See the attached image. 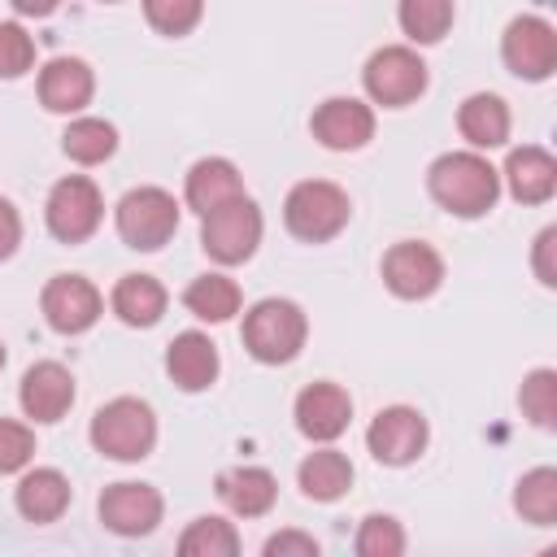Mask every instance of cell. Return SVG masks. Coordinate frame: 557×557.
<instances>
[{
    "label": "cell",
    "mask_w": 557,
    "mask_h": 557,
    "mask_svg": "<svg viewBox=\"0 0 557 557\" xmlns=\"http://www.w3.org/2000/svg\"><path fill=\"white\" fill-rule=\"evenodd\" d=\"M400 548H405V531H400L396 518L374 513V518L361 522V531H357V553L361 557H396Z\"/></svg>",
    "instance_id": "obj_33"
},
{
    "label": "cell",
    "mask_w": 557,
    "mask_h": 557,
    "mask_svg": "<svg viewBox=\"0 0 557 557\" xmlns=\"http://www.w3.org/2000/svg\"><path fill=\"white\" fill-rule=\"evenodd\" d=\"M305 331H309V326H305L300 305L278 300V296L257 300V305L248 309V318H244V344H248V352H252L257 361H265V366L292 361V357L300 352V344H305Z\"/></svg>",
    "instance_id": "obj_3"
},
{
    "label": "cell",
    "mask_w": 557,
    "mask_h": 557,
    "mask_svg": "<svg viewBox=\"0 0 557 557\" xmlns=\"http://www.w3.org/2000/svg\"><path fill=\"white\" fill-rule=\"evenodd\" d=\"M235 196H244V183H239V170H235L226 157H205V161H196V165L187 170V205H191L200 218H205L209 209L235 200Z\"/></svg>",
    "instance_id": "obj_19"
},
{
    "label": "cell",
    "mask_w": 557,
    "mask_h": 557,
    "mask_svg": "<svg viewBox=\"0 0 557 557\" xmlns=\"http://www.w3.org/2000/svg\"><path fill=\"white\" fill-rule=\"evenodd\" d=\"M313 135L335 152H352L374 135V113L352 96H331L313 113Z\"/></svg>",
    "instance_id": "obj_14"
},
{
    "label": "cell",
    "mask_w": 557,
    "mask_h": 557,
    "mask_svg": "<svg viewBox=\"0 0 557 557\" xmlns=\"http://www.w3.org/2000/svg\"><path fill=\"white\" fill-rule=\"evenodd\" d=\"M348 418H352V400L335 383H309L296 396V426L309 440H335V435H344Z\"/></svg>",
    "instance_id": "obj_15"
},
{
    "label": "cell",
    "mask_w": 557,
    "mask_h": 557,
    "mask_svg": "<svg viewBox=\"0 0 557 557\" xmlns=\"http://www.w3.org/2000/svg\"><path fill=\"white\" fill-rule=\"evenodd\" d=\"M505 178L522 205H540L557 191V161L544 148H513L505 161Z\"/></svg>",
    "instance_id": "obj_20"
},
{
    "label": "cell",
    "mask_w": 557,
    "mask_h": 557,
    "mask_svg": "<svg viewBox=\"0 0 557 557\" xmlns=\"http://www.w3.org/2000/svg\"><path fill=\"white\" fill-rule=\"evenodd\" d=\"M44 213H48V231H52L57 239L78 244V239H87V235L100 226L104 200H100V191H96L91 178L70 174V178H61V183L48 191V209H44Z\"/></svg>",
    "instance_id": "obj_8"
},
{
    "label": "cell",
    "mask_w": 557,
    "mask_h": 557,
    "mask_svg": "<svg viewBox=\"0 0 557 557\" xmlns=\"http://www.w3.org/2000/svg\"><path fill=\"white\" fill-rule=\"evenodd\" d=\"M383 283L400 300H422L444 283V261L431 244H418V239L392 244L387 257H383Z\"/></svg>",
    "instance_id": "obj_10"
},
{
    "label": "cell",
    "mask_w": 557,
    "mask_h": 557,
    "mask_svg": "<svg viewBox=\"0 0 557 557\" xmlns=\"http://www.w3.org/2000/svg\"><path fill=\"white\" fill-rule=\"evenodd\" d=\"M74 405V379L57 361H39L22 374V409L35 422H57Z\"/></svg>",
    "instance_id": "obj_16"
},
{
    "label": "cell",
    "mask_w": 557,
    "mask_h": 557,
    "mask_svg": "<svg viewBox=\"0 0 557 557\" xmlns=\"http://www.w3.org/2000/svg\"><path fill=\"white\" fill-rule=\"evenodd\" d=\"M218 492H222V500H226L239 518H261V513L274 505V496H278L274 474L261 470V466H235V470H226V474L218 479Z\"/></svg>",
    "instance_id": "obj_22"
},
{
    "label": "cell",
    "mask_w": 557,
    "mask_h": 557,
    "mask_svg": "<svg viewBox=\"0 0 557 557\" xmlns=\"http://www.w3.org/2000/svg\"><path fill=\"white\" fill-rule=\"evenodd\" d=\"M35 65V39L17 22H0V78H17Z\"/></svg>",
    "instance_id": "obj_34"
},
{
    "label": "cell",
    "mask_w": 557,
    "mask_h": 557,
    "mask_svg": "<svg viewBox=\"0 0 557 557\" xmlns=\"http://www.w3.org/2000/svg\"><path fill=\"white\" fill-rule=\"evenodd\" d=\"M44 318L61 335H78L100 318V292L83 274H57L44 287Z\"/></svg>",
    "instance_id": "obj_12"
},
{
    "label": "cell",
    "mask_w": 557,
    "mask_h": 557,
    "mask_svg": "<svg viewBox=\"0 0 557 557\" xmlns=\"http://www.w3.org/2000/svg\"><path fill=\"white\" fill-rule=\"evenodd\" d=\"M30 453H35V435H30L22 422L0 418V474L22 470V466L30 461Z\"/></svg>",
    "instance_id": "obj_35"
},
{
    "label": "cell",
    "mask_w": 557,
    "mask_h": 557,
    "mask_svg": "<svg viewBox=\"0 0 557 557\" xmlns=\"http://www.w3.org/2000/svg\"><path fill=\"white\" fill-rule=\"evenodd\" d=\"M0 366H4V344H0Z\"/></svg>",
    "instance_id": "obj_40"
},
{
    "label": "cell",
    "mask_w": 557,
    "mask_h": 557,
    "mask_svg": "<svg viewBox=\"0 0 557 557\" xmlns=\"http://www.w3.org/2000/svg\"><path fill=\"white\" fill-rule=\"evenodd\" d=\"M13 500L26 522H57L70 505V483L61 470H30V474H22Z\"/></svg>",
    "instance_id": "obj_21"
},
{
    "label": "cell",
    "mask_w": 557,
    "mask_h": 557,
    "mask_svg": "<svg viewBox=\"0 0 557 557\" xmlns=\"http://www.w3.org/2000/svg\"><path fill=\"white\" fill-rule=\"evenodd\" d=\"M500 57L518 78H548L557 65V35L544 17H513L500 39Z\"/></svg>",
    "instance_id": "obj_9"
},
{
    "label": "cell",
    "mask_w": 557,
    "mask_h": 557,
    "mask_svg": "<svg viewBox=\"0 0 557 557\" xmlns=\"http://www.w3.org/2000/svg\"><path fill=\"white\" fill-rule=\"evenodd\" d=\"M200 244L222 265L248 261L252 248L261 244V209L248 196H235V200L209 209L205 213V226H200Z\"/></svg>",
    "instance_id": "obj_5"
},
{
    "label": "cell",
    "mask_w": 557,
    "mask_h": 557,
    "mask_svg": "<svg viewBox=\"0 0 557 557\" xmlns=\"http://www.w3.org/2000/svg\"><path fill=\"white\" fill-rule=\"evenodd\" d=\"M283 553L313 557V553H318V540H313V535H300V531H278V535L265 540V557H283Z\"/></svg>",
    "instance_id": "obj_36"
},
{
    "label": "cell",
    "mask_w": 557,
    "mask_h": 557,
    "mask_svg": "<svg viewBox=\"0 0 557 557\" xmlns=\"http://www.w3.org/2000/svg\"><path fill=\"white\" fill-rule=\"evenodd\" d=\"M296 479H300V492L309 500H339L348 492V483H352V461L344 453H335V448H322V453H309L300 461Z\"/></svg>",
    "instance_id": "obj_25"
},
{
    "label": "cell",
    "mask_w": 557,
    "mask_h": 557,
    "mask_svg": "<svg viewBox=\"0 0 557 557\" xmlns=\"http://www.w3.org/2000/svg\"><path fill=\"white\" fill-rule=\"evenodd\" d=\"M513 505H518V513H522L527 522L548 527V522L557 518V470L540 466V470L522 474V483H518V492H513Z\"/></svg>",
    "instance_id": "obj_29"
},
{
    "label": "cell",
    "mask_w": 557,
    "mask_h": 557,
    "mask_svg": "<svg viewBox=\"0 0 557 557\" xmlns=\"http://www.w3.org/2000/svg\"><path fill=\"white\" fill-rule=\"evenodd\" d=\"M366 444L383 466H409L426 448V418L409 405H392L370 422Z\"/></svg>",
    "instance_id": "obj_11"
},
{
    "label": "cell",
    "mask_w": 557,
    "mask_h": 557,
    "mask_svg": "<svg viewBox=\"0 0 557 557\" xmlns=\"http://www.w3.org/2000/svg\"><path fill=\"white\" fill-rule=\"evenodd\" d=\"M152 440H157V418L135 396H117L104 409H96V418H91V444H96V453H104L113 461L148 457Z\"/></svg>",
    "instance_id": "obj_2"
},
{
    "label": "cell",
    "mask_w": 557,
    "mask_h": 557,
    "mask_svg": "<svg viewBox=\"0 0 557 557\" xmlns=\"http://www.w3.org/2000/svg\"><path fill=\"white\" fill-rule=\"evenodd\" d=\"M100 522L117 535H148L161 522V492L148 483H113L100 496Z\"/></svg>",
    "instance_id": "obj_13"
},
{
    "label": "cell",
    "mask_w": 557,
    "mask_h": 557,
    "mask_svg": "<svg viewBox=\"0 0 557 557\" xmlns=\"http://www.w3.org/2000/svg\"><path fill=\"white\" fill-rule=\"evenodd\" d=\"M396 17L413 44H435L453 26V0H400Z\"/></svg>",
    "instance_id": "obj_28"
},
{
    "label": "cell",
    "mask_w": 557,
    "mask_h": 557,
    "mask_svg": "<svg viewBox=\"0 0 557 557\" xmlns=\"http://www.w3.org/2000/svg\"><path fill=\"white\" fill-rule=\"evenodd\" d=\"M9 4H13L17 13H26V17H48L61 0H9Z\"/></svg>",
    "instance_id": "obj_39"
},
{
    "label": "cell",
    "mask_w": 557,
    "mask_h": 557,
    "mask_svg": "<svg viewBox=\"0 0 557 557\" xmlns=\"http://www.w3.org/2000/svg\"><path fill=\"white\" fill-rule=\"evenodd\" d=\"M144 13L161 35H187L200 22L205 0H144Z\"/></svg>",
    "instance_id": "obj_31"
},
{
    "label": "cell",
    "mask_w": 557,
    "mask_h": 557,
    "mask_svg": "<svg viewBox=\"0 0 557 557\" xmlns=\"http://www.w3.org/2000/svg\"><path fill=\"white\" fill-rule=\"evenodd\" d=\"M426 187H431V196H435L448 213H457V218H479V213H487V209L496 205V196H500V178H496V170H492L479 152H444V157L431 165Z\"/></svg>",
    "instance_id": "obj_1"
},
{
    "label": "cell",
    "mask_w": 557,
    "mask_h": 557,
    "mask_svg": "<svg viewBox=\"0 0 557 557\" xmlns=\"http://www.w3.org/2000/svg\"><path fill=\"white\" fill-rule=\"evenodd\" d=\"M352 205L348 196L335 187V183H322V178H309V183H296L287 191V205H283V222L296 239H309V244H322L331 235L344 231Z\"/></svg>",
    "instance_id": "obj_4"
},
{
    "label": "cell",
    "mask_w": 557,
    "mask_h": 557,
    "mask_svg": "<svg viewBox=\"0 0 557 557\" xmlns=\"http://www.w3.org/2000/svg\"><path fill=\"white\" fill-rule=\"evenodd\" d=\"M61 148H65L70 161H78V165H96V161L113 157V148H117V131H113L104 117H78V122H70V131L61 135Z\"/></svg>",
    "instance_id": "obj_27"
},
{
    "label": "cell",
    "mask_w": 557,
    "mask_h": 557,
    "mask_svg": "<svg viewBox=\"0 0 557 557\" xmlns=\"http://www.w3.org/2000/svg\"><path fill=\"white\" fill-rule=\"evenodd\" d=\"M361 83H366L374 104H392L396 109V104H409V100H418L426 91V65H422V57L413 48H400V44L396 48H379L361 70Z\"/></svg>",
    "instance_id": "obj_7"
},
{
    "label": "cell",
    "mask_w": 557,
    "mask_h": 557,
    "mask_svg": "<svg viewBox=\"0 0 557 557\" xmlns=\"http://www.w3.org/2000/svg\"><path fill=\"white\" fill-rule=\"evenodd\" d=\"M522 413L535 426H553V418H557V374L553 370H535L522 383Z\"/></svg>",
    "instance_id": "obj_32"
},
{
    "label": "cell",
    "mask_w": 557,
    "mask_h": 557,
    "mask_svg": "<svg viewBox=\"0 0 557 557\" xmlns=\"http://www.w3.org/2000/svg\"><path fill=\"white\" fill-rule=\"evenodd\" d=\"M178 231V205L170 191L161 187H135L117 200V235L131 244V248H161L170 244V235Z\"/></svg>",
    "instance_id": "obj_6"
},
{
    "label": "cell",
    "mask_w": 557,
    "mask_h": 557,
    "mask_svg": "<svg viewBox=\"0 0 557 557\" xmlns=\"http://www.w3.org/2000/svg\"><path fill=\"white\" fill-rule=\"evenodd\" d=\"M165 370H170V379L183 392H205L218 379V348H213V339L200 335V331H183L170 344V352H165Z\"/></svg>",
    "instance_id": "obj_18"
},
{
    "label": "cell",
    "mask_w": 557,
    "mask_h": 557,
    "mask_svg": "<svg viewBox=\"0 0 557 557\" xmlns=\"http://www.w3.org/2000/svg\"><path fill=\"white\" fill-rule=\"evenodd\" d=\"M235 548H239V535L222 518H196L178 540V553L187 557H231Z\"/></svg>",
    "instance_id": "obj_30"
},
{
    "label": "cell",
    "mask_w": 557,
    "mask_h": 557,
    "mask_svg": "<svg viewBox=\"0 0 557 557\" xmlns=\"http://www.w3.org/2000/svg\"><path fill=\"white\" fill-rule=\"evenodd\" d=\"M113 313L126 326H152L165 313V287L152 274H122L113 287Z\"/></svg>",
    "instance_id": "obj_23"
},
{
    "label": "cell",
    "mask_w": 557,
    "mask_h": 557,
    "mask_svg": "<svg viewBox=\"0 0 557 557\" xmlns=\"http://www.w3.org/2000/svg\"><path fill=\"white\" fill-rule=\"evenodd\" d=\"M17 239H22V218H17V209L0 196V261H4V257H13Z\"/></svg>",
    "instance_id": "obj_37"
},
{
    "label": "cell",
    "mask_w": 557,
    "mask_h": 557,
    "mask_svg": "<svg viewBox=\"0 0 557 557\" xmlns=\"http://www.w3.org/2000/svg\"><path fill=\"white\" fill-rule=\"evenodd\" d=\"M457 126H461V135H466L474 148H496V144H505V135H509V109H505L500 96L479 91V96H470V100L457 109Z\"/></svg>",
    "instance_id": "obj_24"
},
{
    "label": "cell",
    "mask_w": 557,
    "mask_h": 557,
    "mask_svg": "<svg viewBox=\"0 0 557 557\" xmlns=\"http://www.w3.org/2000/svg\"><path fill=\"white\" fill-rule=\"evenodd\" d=\"M553 239H557V231L548 226V231H540V239H535V274H540V283L544 287H553L557 283V270H553Z\"/></svg>",
    "instance_id": "obj_38"
},
{
    "label": "cell",
    "mask_w": 557,
    "mask_h": 557,
    "mask_svg": "<svg viewBox=\"0 0 557 557\" xmlns=\"http://www.w3.org/2000/svg\"><path fill=\"white\" fill-rule=\"evenodd\" d=\"M91 91H96V78L78 57H57L39 70V100L52 113H78L91 100Z\"/></svg>",
    "instance_id": "obj_17"
},
{
    "label": "cell",
    "mask_w": 557,
    "mask_h": 557,
    "mask_svg": "<svg viewBox=\"0 0 557 557\" xmlns=\"http://www.w3.org/2000/svg\"><path fill=\"white\" fill-rule=\"evenodd\" d=\"M183 305L205 318V322H226L239 313V287L226 278V274H200L191 278V287L183 292Z\"/></svg>",
    "instance_id": "obj_26"
}]
</instances>
